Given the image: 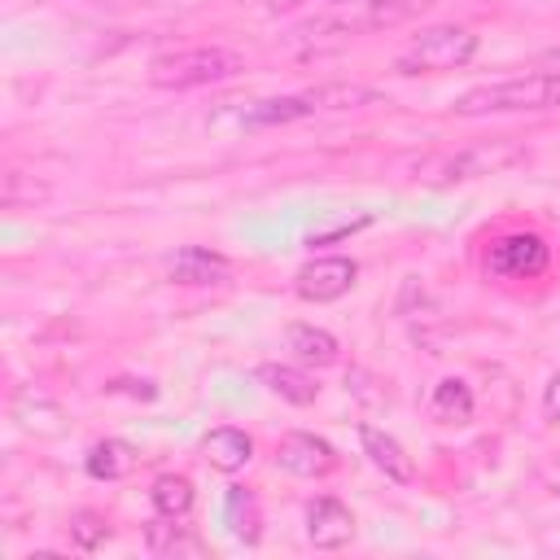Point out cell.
<instances>
[{
	"instance_id": "obj_1",
	"label": "cell",
	"mask_w": 560,
	"mask_h": 560,
	"mask_svg": "<svg viewBox=\"0 0 560 560\" xmlns=\"http://www.w3.org/2000/svg\"><path fill=\"white\" fill-rule=\"evenodd\" d=\"M556 105H560V74H521V79L468 88L451 109L459 118H486V114H534Z\"/></svg>"
},
{
	"instance_id": "obj_2",
	"label": "cell",
	"mask_w": 560,
	"mask_h": 560,
	"mask_svg": "<svg viewBox=\"0 0 560 560\" xmlns=\"http://www.w3.org/2000/svg\"><path fill=\"white\" fill-rule=\"evenodd\" d=\"M245 70L241 52L223 48V44H197V48H175L149 61V83L153 88H171V92H188V88H206V83H223L236 79Z\"/></svg>"
},
{
	"instance_id": "obj_3",
	"label": "cell",
	"mask_w": 560,
	"mask_h": 560,
	"mask_svg": "<svg viewBox=\"0 0 560 560\" xmlns=\"http://www.w3.org/2000/svg\"><path fill=\"white\" fill-rule=\"evenodd\" d=\"M525 149L512 144V140H494V144H472V149H442V153H429L411 166V175L420 184H464V179H477V175H490L508 162H521Z\"/></svg>"
},
{
	"instance_id": "obj_4",
	"label": "cell",
	"mask_w": 560,
	"mask_h": 560,
	"mask_svg": "<svg viewBox=\"0 0 560 560\" xmlns=\"http://www.w3.org/2000/svg\"><path fill=\"white\" fill-rule=\"evenodd\" d=\"M477 52V35L468 26H429L420 31L398 57H394V74L411 79V74H442V70H459L468 66Z\"/></svg>"
},
{
	"instance_id": "obj_5",
	"label": "cell",
	"mask_w": 560,
	"mask_h": 560,
	"mask_svg": "<svg viewBox=\"0 0 560 560\" xmlns=\"http://www.w3.org/2000/svg\"><path fill=\"white\" fill-rule=\"evenodd\" d=\"M547 262H551V245L538 232H508L486 254V271L499 280H534L547 271Z\"/></svg>"
},
{
	"instance_id": "obj_6",
	"label": "cell",
	"mask_w": 560,
	"mask_h": 560,
	"mask_svg": "<svg viewBox=\"0 0 560 560\" xmlns=\"http://www.w3.org/2000/svg\"><path fill=\"white\" fill-rule=\"evenodd\" d=\"M359 280V262L346 258V254H328V258H315L306 262L298 276H293V293L302 302H337L354 289Z\"/></svg>"
},
{
	"instance_id": "obj_7",
	"label": "cell",
	"mask_w": 560,
	"mask_h": 560,
	"mask_svg": "<svg viewBox=\"0 0 560 560\" xmlns=\"http://www.w3.org/2000/svg\"><path fill=\"white\" fill-rule=\"evenodd\" d=\"M276 464L293 477H328L337 468V451L332 442H324L319 433H306V429H293L276 442Z\"/></svg>"
},
{
	"instance_id": "obj_8",
	"label": "cell",
	"mask_w": 560,
	"mask_h": 560,
	"mask_svg": "<svg viewBox=\"0 0 560 560\" xmlns=\"http://www.w3.org/2000/svg\"><path fill=\"white\" fill-rule=\"evenodd\" d=\"M306 538L319 551H341L354 538V512L341 499H332V494L311 499L306 503Z\"/></svg>"
},
{
	"instance_id": "obj_9",
	"label": "cell",
	"mask_w": 560,
	"mask_h": 560,
	"mask_svg": "<svg viewBox=\"0 0 560 560\" xmlns=\"http://www.w3.org/2000/svg\"><path fill=\"white\" fill-rule=\"evenodd\" d=\"M166 276L175 284H192V289H206V284H228L232 280V262L206 245H184L175 249V258L166 262Z\"/></svg>"
},
{
	"instance_id": "obj_10",
	"label": "cell",
	"mask_w": 560,
	"mask_h": 560,
	"mask_svg": "<svg viewBox=\"0 0 560 560\" xmlns=\"http://www.w3.org/2000/svg\"><path fill=\"white\" fill-rule=\"evenodd\" d=\"M359 442H363V455L372 459L376 472H385V477L398 481V486L416 481V464H411V455L402 451V442H398L394 433H385V429H376V424H359Z\"/></svg>"
},
{
	"instance_id": "obj_11",
	"label": "cell",
	"mask_w": 560,
	"mask_h": 560,
	"mask_svg": "<svg viewBox=\"0 0 560 560\" xmlns=\"http://www.w3.org/2000/svg\"><path fill=\"white\" fill-rule=\"evenodd\" d=\"M184 516H153L149 525H144V547L153 551V556H162V560H179V556H206V542L188 529V525H179Z\"/></svg>"
},
{
	"instance_id": "obj_12",
	"label": "cell",
	"mask_w": 560,
	"mask_h": 560,
	"mask_svg": "<svg viewBox=\"0 0 560 560\" xmlns=\"http://www.w3.org/2000/svg\"><path fill=\"white\" fill-rule=\"evenodd\" d=\"M201 455L210 459V468L219 472H241L249 459H254V438L245 429H232V424H219L201 438Z\"/></svg>"
},
{
	"instance_id": "obj_13",
	"label": "cell",
	"mask_w": 560,
	"mask_h": 560,
	"mask_svg": "<svg viewBox=\"0 0 560 560\" xmlns=\"http://www.w3.org/2000/svg\"><path fill=\"white\" fill-rule=\"evenodd\" d=\"M136 459H140V455H136L131 442H122V438H101V442L88 446L83 468H88L92 481H122V477L136 468Z\"/></svg>"
},
{
	"instance_id": "obj_14",
	"label": "cell",
	"mask_w": 560,
	"mask_h": 560,
	"mask_svg": "<svg viewBox=\"0 0 560 560\" xmlns=\"http://www.w3.org/2000/svg\"><path fill=\"white\" fill-rule=\"evenodd\" d=\"M311 114H319V96L315 92H298V96L258 101L241 122L245 127H284V122H298V118H311Z\"/></svg>"
},
{
	"instance_id": "obj_15",
	"label": "cell",
	"mask_w": 560,
	"mask_h": 560,
	"mask_svg": "<svg viewBox=\"0 0 560 560\" xmlns=\"http://www.w3.org/2000/svg\"><path fill=\"white\" fill-rule=\"evenodd\" d=\"M284 341H289L293 359L306 363V368H332V363L341 359L337 337H332L328 328H315V324H293V328L284 332Z\"/></svg>"
},
{
	"instance_id": "obj_16",
	"label": "cell",
	"mask_w": 560,
	"mask_h": 560,
	"mask_svg": "<svg viewBox=\"0 0 560 560\" xmlns=\"http://www.w3.org/2000/svg\"><path fill=\"white\" fill-rule=\"evenodd\" d=\"M254 376H258L276 398H284V402H293V407H306V402H315V394H319L315 376H306L302 368H289V363H258Z\"/></svg>"
},
{
	"instance_id": "obj_17",
	"label": "cell",
	"mask_w": 560,
	"mask_h": 560,
	"mask_svg": "<svg viewBox=\"0 0 560 560\" xmlns=\"http://www.w3.org/2000/svg\"><path fill=\"white\" fill-rule=\"evenodd\" d=\"M472 389H468V381H459V376H442L438 385H433V394H429V420H438V424H468L472 420Z\"/></svg>"
},
{
	"instance_id": "obj_18",
	"label": "cell",
	"mask_w": 560,
	"mask_h": 560,
	"mask_svg": "<svg viewBox=\"0 0 560 560\" xmlns=\"http://www.w3.org/2000/svg\"><path fill=\"white\" fill-rule=\"evenodd\" d=\"M223 525L232 529L236 542H245V547L258 542V534H262V512H258L254 490H245V486H228V494H223Z\"/></svg>"
},
{
	"instance_id": "obj_19",
	"label": "cell",
	"mask_w": 560,
	"mask_h": 560,
	"mask_svg": "<svg viewBox=\"0 0 560 560\" xmlns=\"http://www.w3.org/2000/svg\"><path fill=\"white\" fill-rule=\"evenodd\" d=\"M149 503H153L158 516H188L192 512V481L179 477V472H162L149 486Z\"/></svg>"
},
{
	"instance_id": "obj_20",
	"label": "cell",
	"mask_w": 560,
	"mask_h": 560,
	"mask_svg": "<svg viewBox=\"0 0 560 560\" xmlns=\"http://www.w3.org/2000/svg\"><path fill=\"white\" fill-rule=\"evenodd\" d=\"M105 538H109V521H105L101 512L79 508V512L70 516V542H74L79 551H96Z\"/></svg>"
},
{
	"instance_id": "obj_21",
	"label": "cell",
	"mask_w": 560,
	"mask_h": 560,
	"mask_svg": "<svg viewBox=\"0 0 560 560\" xmlns=\"http://www.w3.org/2000/svg\"><path fill=\"white\" fill-rule=\"evenodd\" d=\"M44 197H48L44 184L22 188V171H9V175H4V206H9V210H18V206H35V201H44Z\"/></svg>"
},
{
	"instance_id": "obj_22",
	"label": "cell",
	"mask_w": 560,
	"mask_h": 560,
	"mask_svg": "<svg viewBox=\"0 0 560 560\" xmlns=\"http://www.w3.org/2000/svg\"><path fill=\"white\" fill-rule=\"evenodd\" d=\"M359 228H368V219H354V223H337V228H328V232H311V236H306V245L315 249V245H328V241H346V236H354Z\"/></svg>"
},
{
	"instance_id": "obj_23",
	"label": "cell",
	"mask_w": 560,
	"mask_h": 560,
	"mask_svg": "<svg viewBox=\"0 0 560 560\" xmlns=\"http://www.w3.org/2000/svg\"><path fill=\"white\" fill-rule=\"evenodd\" d=\"M542 411H547V420H560V372L542 385Z\"/></svg>"
},
{
	"instance_id": "obj_24",
	"label": "cell",
	"mask_w": 560,
	"mask_h": 560,
	"mask_svg": "<svg viewBox=\"0 0 560 560\" xmlns=\"http://www.w3.org/2000/svg\"><path fill=\"white\" fill-rule=\"evenodd\" d=\"M109 389H122V394H136V398H158V385H149V381H114Z\"/></svg>"
},
{
	"instance_id": "obj_25",
	"label": "cell",
	"mask_w": 560,
	"mask_h": 560,
	"mask_svg": "<svg viewBox=\"0 0 560 560\" xmlns=\"http://www.w3.org/2000/svg\"><path fill=\"white\" fill-rule=\"evenodd\" d=\"M88 4H153V0H88Z\"/></svg>"
}]
</instances>
